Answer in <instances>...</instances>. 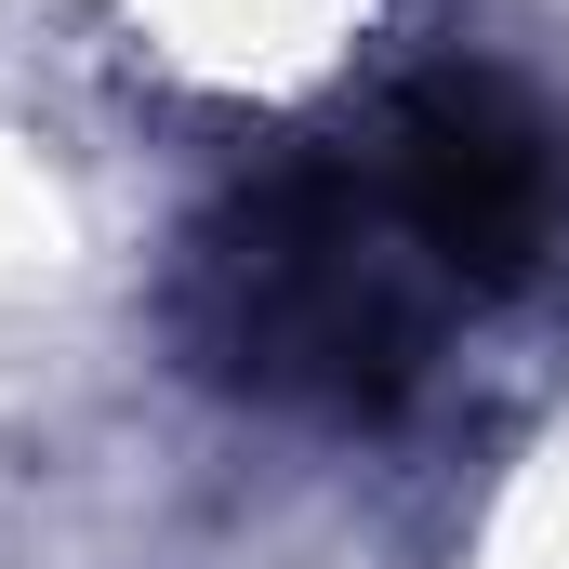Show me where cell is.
<instances>
[{
	"instance_id": "6da1fadb",
	"label": "cell",
	"mask_w": 569,
	"mask_h": 569,
	"mask_svg": "<svg viewBox=\"0 0 569 569\" xmlns=\"http://www.w3.org/2000/svg\"><path fill=\"white\" fill-rule=\"evenodd\" d=\"M186 331L226 385L305 398V411H371L411 385L425 358V305H411V226L385 212L371 172H266L186 279Z\"/></svg>"
},
{
	"instance_id": "7a4b0ae2",
	"label": "cell",
	"mask_w": 569,
	"mask_h": 569,
	"mask_svg": "<svg viewBox=\"0 0 569 569\" xmlns=\"http://www.w3.org/2000/svg\"><path fill=\"white\" fill-rule=\"evenodd\" d=\"M371 186H385V212L411 226L425 266L503 291V279H530V266L557 252V226H569V133L517 93V80L437 67V80L398 93Z\"/></svg>"
}]
</instances>
